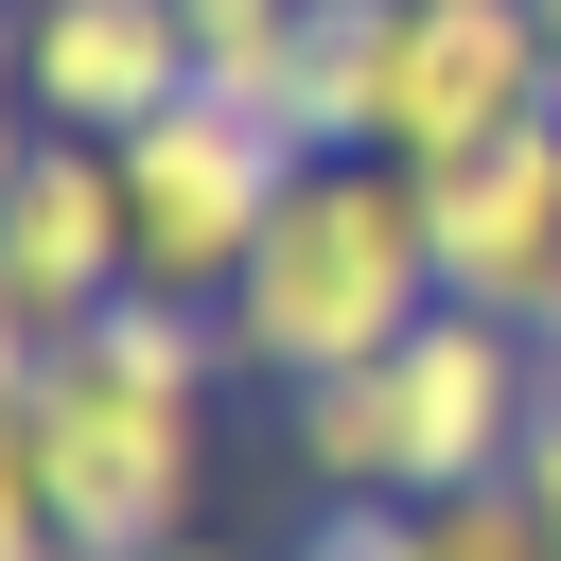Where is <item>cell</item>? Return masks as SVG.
<instances>
[{"instance_id": "cell-9", "label": "cell", "mask_w": 561, "mask_h": 561, "mask_svg": "<svg viewBox=\"0 0 561 561\" xmlns=\"http://www.w3.org/2000/svg\"><path fill=\"white\" fill-rule=\"evenodd\" d=\"M70 351H88L105 386H140V403H210V386L245 368V351H228V298H193V280H123Z\"/></svg>"}, {"instance_id": "cell-5", "label": "cell", "mask_w": 561, "mask_h": 561, "mask_svg": "<svg viewBox=\"0 0 561 561\" xmlns=\"http://www.w3.org/2000/svg\"><path fill=\"white\" fill-rule=\"evenodd\" d=\"M526 105H561V53H543L526 0H386V123H368V158L438 175V158L508 140Z\"/></svg>"}, {"instance_id": "cell-2", "label": "cell", "mask_w": 561, "mask_h": 561, "mask_svg": "<svg viewBox=\"0 0 561 561\" xmlns=\"http://www.w3.org/2000/svg\"><path fill=\"white\" fill-rule=\"evenodd\" d=\"M280 403H298V473H316V491L456 508V491H508L526 403H543V333L438 298L403 351H368V368H333V386H280Z\"/></svg>"}, {"instance_id": "cell-12", "label": "cell", "mask_w": 561, "mask_h": 561, "mask_svg": "<svg viewBox=\"0 0 561 561\" xmlns=\"http://www.w3.org/2000/svg\"><path fill=\"white\" fill-rule=\"evenodd\" d=\"M280 561H421V508H403V491H316V526H298Z\"/></svg>"}, {"instance_id": "cell-8", "label": "cell", "mask_w": 561, "mask_h": 561, "mask_svg": "<svg viewBox=\"0 0 561 561\" xmlns=\"http://www.w3.org/2000/svg\"><path fill=\"white\" fill-rule=\"evenodd\" d=\"M193 88V18L175 0H18V123L123 140Z\"/></svg>"}, {"instance_id": "cell-10", "label": "cell", "mask_w": 561, "mask_h": 561, "mask_svg": "<svg viewBox=\"0 0 561 561\" xmlns=\"http://www.w3.org/2000/svg\"><path fill=\"white\" fill-rule=\"evenodd\" d=\"M175 18H193V88L298 123V35H316V0H175Z\"/></svg>"}, {"instance_id": "cell-4", "label": "cell", "mask_w": 561, "mask_h": 561, "mask_svg": "<svg viewBox=\"0 0 561 561\" xmlns=\"http://www.w3.org/2000/svg\"><path fill=\"white\" fill-rule=\"evenodd\" d=\"M123 158V210H140V280H193V298H228L245 280V245H263V210L298 193V123L280 105H228V88H175L158 123H123L105 140Z\"/></svg>"}, {"instance_id": "cell-3", "label": "cell", "mask_w": 561, "mask_h": 561, "mask_svg": "<svg viewBox=\"0 0 561 561\" xmlns=\"http://www.w3.org/2000/svg\"><path fill=\"white\" fill-rule=\"evenodd\" d=\"M0 491L53 508L88 561H158V543H193L210 403H140V386H105L70 333H18V351H0Z\"/></svg>"}, {"instance_id": "cell-6", "label": "cell", "mask_w": 561, "mask_h": 561, "mask_svg": "<svg viewBox=\"0 0 561 561\" xmlns=\"http://www.w3.org/2000/svg\"><path fill=\"white\" fill-rule=\"evenodd\" d=\"M123 280H140L123 158L70 140V123H18V158H0V316H18V333H88Z\"/></svg>"}, {"instance_id": "cell-1", "label": "cell", "mask_w": 561, "mask_h": 561, "mask_svg": "<svg viewBox=\"0 0 561 561\" xmlns=\"http://www.w3.org/2000/svg\"><path fill=\"white\" fill-rule=\"evenodd\" d=\"M438 316V228L403 158H298V193L263 210L245 280H228V351L263 386H333L368 351H403Z\"/></svg>"}, {"instance_id": "cell-11", "label": "cell", "mask_w": 561, "mask_h": 561, "mask_svg": "<svg viewBox=\"0 0 561 561\" xmlns=\"http://www.w3.org/2000/svg\"><path fill=\"white\" fill-rule=\"evenodd\" d=\"M421 561H561V543L526 491H456V508H421Z\"/></svg>"}, {"instance_id": "cell-14", "label": "cell", "mask_w": 561, "mask_h": 561, "mask_svg": "<svg viewBox=\"0 0 561 561\" xmlns=\"http://www.w3.org/2000/svg\"><path fill=\"white\" fill-rule=\"evenodd\" d=\"M158 561H245V543H210V526H193V543H158Z\"/></svg>"}, {"instance_id": "cell-15", "label": "cell", "mask_w": 561, "mask_h": 561, "mask_svg": "<svg viewBox=\"0 0 561 561\" xmlns=\"http://www.w3.org/2000/svg\"><path fill=\"white\" fill-rule=\"evenodd\" d=\"M526 18H543V53H561V0H526Z\"/></svg>"}, {"instance_id": "cell-13", "label": "cell", "mask_w": 561, "mask_h": 561, "mask_svg": "<svg viewBox=\"0 0 561 561\" xmlns=\"http://www.w3.org/2000/svg\"><path fill=\"white\" fill-rule=\"evenodd\" d=\"M508 491H526V508H543V543H561V386L526 403V456H508Z\"/></svg>"}, {"instance_id": "cell-7", "label": "cell", "mask_w": 561, "mask_h": 561, "mask_svg": "<svg viewBox=\"0 0 561 561\" xmlns=\"http://www.w3.org/2000/svg\"><path fill=\"white\" fill-rule=\"evenodd\" d=\"M421 228H438V298H473V316H508V333L561 351V105H526L473 158H438Z\"/></svg>"}]
</instances>
